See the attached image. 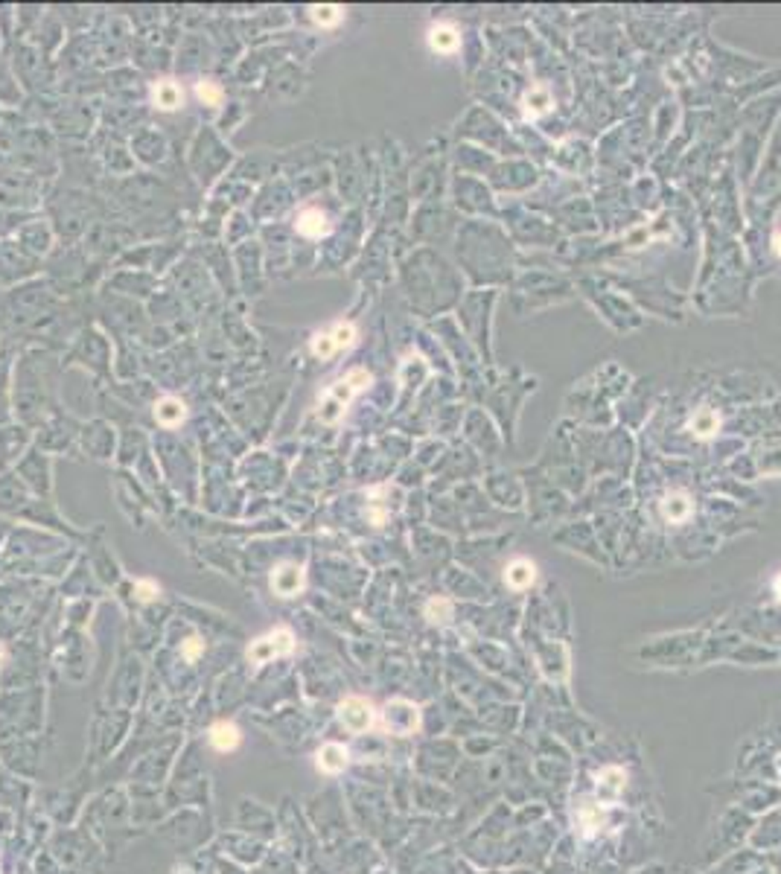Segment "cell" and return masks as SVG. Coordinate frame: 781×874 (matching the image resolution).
<instances>
[{"instance_id":"5b68a950","label":"cell","mask_w":781,"mask_h":874,"mask_svg":"<svg viewBox=\"0 0 781 874\" xmlns=\"http://www.w3.org/2000/svg\"><path fill=\"white\" fill-rule=\"evenodd\" d=\"M304 568H300L297 563H283V565H277L274 568V575H272V588L280 595V598H295L300 588H304Z\"/></svg>"},{"instance_id":"52a82bcc","label":"cell","mask_w":781,"mask_h":874,"mask_svg":"<svg viewBox=\"0 0 781 874\" xmlns=\"http://www.w3.org/2000/svg\"><path fill=\"white\" fill-rule=\"evenodd\" d=\"M297 234H304L309 239H318V237H327L330 234V222L327 216L318 207H309L297 216Z\"/></svg>"},{"instance_id":"8992f818","label":"cell","mask_w":781,"mask_h":874,"mask_svg":"<svg viewBox=\"0 0 781 874\" xmlns=\"http://www.w3.org/2000/svg\"><path fill=\"white\" fill-rule=\"evenodd\" d=\"M624 784H627V773L621 766H607L603 773H598V798L600 805H612L618 801V796L624 793Z\"/></svg>"},{"instance_id":"7c38bea8","label":"cell","mask_w":781,"mask_h":874,"mask_svg":"<svg viewBox=\"0 0 781 874\" xmlns=\"http://www.w3.org/2000/svg\"><path fill=\"white\" fill-rule=\"evenodd\" d=\"M155 417H157V423L161 425H181L184 423V417H187V408H184V402L181 400H175V397H164L161 402L155 405Z\"/></svg>"},{"instance_id":"2e32d148","label":"cell","mask_w":781,"mask_h":874,"mask_svg":"<svg viewBox=\"0 0 781 874\" xmlns=\"http://www.w3.org/2000/svg\"><path fill=\"white\" fill-rule=\"evenodd\" d=\"M717 429H720V417L712 411V408H700V411L691 417V432L697 437H712Z\"/></svg>"},{"instance_id":"30bf717a","label":"cell","mask_w":781,"mask_h":874,"mask_svg":"<svg viewBox=\"0 0 781 874\" xmlns=\"http://www.w3.org/2000/svg\"><path fill=\"white\" fill-rule=\"evenodd\" d=\"M239 740H242V735H239V728L234 726V723H216L210 728V743H213V749H219V752H234V749L239 746Z\"/></svg>"},{"instance_id":"6da1fadb","label":"cell","mask_w":781,"mask_h":874,"mask_svg":"<svg viewBox=\"0 0 781 874\" xmlns=\"http://www.w3.org/2000/svg\"><path fill=\"white\" fill-rule=\"evenodd\" d=\"M370 385V373L367 370H350L344 379L332 382L327 388V394L321 397V408H318V417L324 423H339V417L344 414V408L350 405V400L362 394V390Z\"/></svg>"},{"instance_id":"484cf974","label":"cell","mask_w":781,"mask_h":874,"mask_svg":"<svg viewBox=\"0 0 781 874\" xmlns=\"http://www.w3.org/2000/svg\"><path fill=\"white\" fill-rule=\"evenodd\" d=\"M773 592H775V598L781 600V575H778V577L773 580Z\"/></svg>"},{"instance_id":"cb8c5ba5","label":"cell","mask_w":781,"mask_h":874,"mask_svg":"<svg viewBox=\"0 0 781 874\" xmlns=\"http://www.w3.org/2000/svg\"><path fill=\"white\" fill-rule=\"evenodd\" d=\"M181 653H184V658H187V662H192V658L202 653V638H190L187 644H184V650H181Z\"/></svg>"},{"instance_id":"7402d4cb","label":"cell","mask_w":781,"mask_h":874,"mask_svg":"<svg viewBox=\"0 0 781 874\" xmlns=\"http://www.w3.org/2000/svg\"><path fill=\"white\" fill-rule=\"evenodd\" d=\"M580 819H583V831H586V836H592L595 833V828H600V810H595L589 801L586 805H580Z\"/></svg>"},{"instance_id":"ba28073f","label":"cell","mask_w":781,"mask_h":874,"mask_svg":"<svg viewBox=\"0 0 781 874\" xmlns=\"http://www.w3.org/2000/svg\"><path fill=\"white\" fill-rule=\"evenodd\" d=\"M344 766H347V749L342 743L321 746V752H318V770L327 773V775H339Z\"/></svg>"},{"instance_id":"4fadbf2b","label":"cell","mask_w":781,"mask_h":874,"mask_svg":"<svg viewBox=\"0 0 781 874\" xmlns=\"http://www.w3.org/2000/svg\"><path fill=\"white\" fill-rule=\"evenodd\" d=\"M152 99H155L157 108H164V111H175V108L181 105L184 94H181V87L175 85V82L164 79V82H157V85L152 87Z\"/></svg>"},{"instance_id":"d4e9b609","label":"cell","mask_w":781,"mask_h":874,"mask_svg":"<svg viewBox=\"0 0 781 874\" xmlns=\"http://www.w3.org/2000/svg\"><path fill=\"white\" fill-rule=\"evenodd\" d=\"M773 251H775V254L781 257V230H778V234L773 237Z\"/></svg>"},{"instance_id":"e0dca14e","label":"cell","mask_w":781,"mask_h":874,"mask_svg":"<svg viewBox=\"0 0 781 874\" xmlns=\"http://www.w3.org/2000/svg\"><path fill=\"white\" fill-rule=\"evenodd\" d=\"M425 618H429L432 623H446L452 618V600H446V598L429 600V603H425Z\"/></svg>"},{"instance_id":"ac0fdd59","label":"cell","mask_w":781,"mask_h":874,"mask_svg":"<svg viewBox=\"0 0 781 874\" xmlns=\"http://www.w3.org/2000/svg\"><path fill=\"white\" fill-rule=\"evenodd\" d=\"M309 15H312V21L318 27H335L342 21V9L339 6H312Z\"/></svg>"},{"instance_id":"603a6c76","label":"cell","mask_w":781,"mask_h":874,"mask_svg":"<svg viewBox=\"0 0 781 874\" xmlns=\"http://www.w3.org/2000/svg\"><path fill=\"white\" fill-rule=\"evenodd\" d=\"M134 592H137L140 600H155L157 595H161V588H157L152 580H137V583H134Z\"/></svg>"},{"instance_id":"ffe728a7","label":"cell","mask_w":781,"mask_h":874,"mask_svg":"<svg viewBox=\"0 0 781 874\" xmlns=\"http://www.w3.org/2000/svg\"><path fill=\"white\" fill-rule=\"evenodd\" d=\"M312 353L318 355V359H332V355L339 353V347H335V341H332L330 332H321V335L312 338Z\"/></svg>"},{"instance_id":"9a60e30c","label":"cell","mask_w":781,"mask_h":874,"mask_svg":"<svg viewBox=\"0 0 781 874\" xmlns=\"http://www.w3.org/2000/svg\"><path fill=\"white\" fill-rule=\"evenodd\" d=\"M522 105H525V117H540V114H545L548 111V105H551V94L545 91V87H530V91L525 94V99H522Z\"/></svg>"},{"instance_id":"277c9868","label":"cell","mask_w":781,"mask_h":874,"mask_svg":"<svg viewBox=\"0 0 781 874\" xmlns=\"http://www.w3.org/2000/svg\"><path fill=\"white\" fill-rule=\"evenodd\" d=\"M339 720L350 731H367L374 726V705H370L365 697H347L339 705Z\"/></svg>"},{"instance_id":"7a4b0ae2","label":"cell","mask_w":781,"mask_h":874,"mask_svg":"<svg viewBox=\"0 0 781 874\" xmlns=\"http://www.w3.org/2000/svg\"><path fill=\"white\" fill-rule=\"evenodd\" d=\"M292 650H295V635H292L286 627H280V630H272V633L260 635L254 644L248 647V662H251V665H262V662H269V658L289 656Z\"/></svg>"},{"instance_id":"44dd1931","label":"cell","mask_w":781,"mask_h":874,"mask_svg":"<svg viewBox=\"0 0 781 874\" xmlns=\"http://www.w3.org/2000/svg\"><path fill=\"white\" fill-rule=\"evenodd\" d=\"M195 94L204 105H219L222 102V87L216 82H199L195 85Z\"/></svg>"},{"instance_id":"5bb4252c","label":"cell","mask_w":781,"mask_h":874,"mask_svg":"<svg viewBox=\"0 0 781 874\" xmlns=\"http://www.w3.org/2000/svg\"><path fill=\"white\" fill-rule=\"evenodd\" d=\"M662 516L668 522H673V525H680V522H685L688 516H691V502H688V495L685 493H670L665 502H662Z\"/></svg>"},{"instance_id":"3957f363","label":"cell","mask_w":781,"mask_h":874,"mask_svg":"<svg viewBox=\"0 0 781 874\" xmlns=\"http://www.w3.org/2000/svg\"><path fill=\"white\" fill-rule=\"evenodd\" d=\"M382 723H385V728L390 731V735H400V738L414 735V731L420 728V708L411 705V703H405V700H394V703L385 705Z\"/></svg>"},{"instance_id":"8fae6325","label":"cell","mask_w":781,"mask_h":874,"mask_svg":"<svg viewBox=\"0 0 781 874\" xmlns=\"http://www.w3.org/2000/svg\"><path fill=\"white\" fill-rule=\"evenodd\" d=\"M458 44H460V35H458L455 27L437 24V27L429 29V47H432L435 52H455Z\"/></svg>"},{"instance_id":"9c48e42d","label":"cell","mask_w":781,"mask_h":874,"mask_svg":"<svg viewBox=\"0 0 781 874\" xmlns=\"http://www.w3.org/2000/svg\"><path fill=\"white\" fill-rule=\"evenodd\" d=\"M505 580H507L510 588H528L530 583L537 580V565L530 560H513L505 568Z\"/></svg>"},{"instance_id":"d6986e66","label":"cell","mask_w":781,"mask_h":874,"mask_svg":"<svg viewBox=\"0 0 781 874\" xmlns=\"http://www.w3.org/2000/svg\"><path fill=\"white\" fill-rule=\"evenodd\" d=\"M330 335H332V341H335V347H339V350H347V347L356 344V327H353V324H335L330 330Z\"/></svg>"}]
</instances>
